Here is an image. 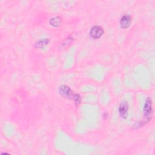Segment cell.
Wrapping results in <instances>:
<instances>
[{
	"label": "cell",
	"instance_id": "ba28073f",
	"mask_svg": "<svg viewBox=\"0 0 155 155\" xmlns=\"http://www.w3.org/2000/svg\"><path fill=\"white\" fill-rule=\"evenodd\" d=\"M73 100L74 101V103H75V105L76 106H78V105L80 104L81 102V96L79 94H77V93H75L74 94V96H73Z\"/></svg>",
	"mask_w": 155,
	"mask_h": 155
},
{
	"label": "cell",
	"instance_id": "3957f363",
	"mask_svg": "<svg viewBox=\"0 0 155 155\" xmlns=\"http://www.w3.org/2000/svg\"><path fill=\"white\" fill-rule=\"evenodd\" d=\"M103 33H104V30L102 27L99 25L93 26L90 31V36L94 39L99 38L103 35Z\"/></svg>",
	"mask_w": 155,
	"mask_h": 155
},
{
	"label": "cell",
	"instance_id": "5b68a950",
	"mask_svg": "<svg viewBox=\"0 0 155 155\" xmlns=\"http://www.w3.org/2000/svg\"><path fill=\"white\" fill-rule=\"evenodd\" d=\"M131 22V17L129 15H124L120 20V26L122 28H128Z\"/></svg>",
	"mask_w": 155,
	"mask_h": 155
},
{
	"label": "cell",
	"instance_id": "277c9868",
	"mask_svg": "<svg viewBox=\"0 0 155 155\" xmlns=\"http://www.w3.org/2000/svg\"><path fill=\"white\" fill-rule=\"evenodd\" d=\"M119 113L120 116L123 119H126L128 113V104L127 101H122L119 107Z\"/></svg>",
	"mask_w": 155,
	"mask_h": 155
},
{
	"label": "cell",
	"instance_id": "8992f818",
	"mask_svg": "<svg viewBox=\"0 0 155 155\" xmlns=\"http://www.w3.org/2000/svg\"><path fill=\"white\" fill-rule=\"evenodd\" d=\"M49 42H50V40L48 38L40 39L35 43V47L37 48H42L45 45H47L49 43Z\"/></svg>",
	"mask_w": 155,
	"mask_h": 155
},
{
	"label": "cell",
	"instance_id": "52a82bcc",
	"mask_svg": "<svg viewBox=\"0 0 155 155\" xmlns=\"http://www.w3.org/2000/svg\"><path fill=\"white\" fill-rule=\"evenodd\" d=\"M61 19L59 16H56V17L52 18L50 20V25L53 27H58L61 24Z\"/></svg>",
	"mask_w": 155,
	"mask_h": 155
},
{
	"label": "cell",
	"instance_id": "6da1fadb",
	"mask_svg": "<svg viewBox=\"0 0 155 155\" xmlns=\"http://www.w3.org/2000/svg\"><path fill=\"white\" fill-rule=\"evenodd\" d=\"M143 114L144 120L142 121V125H144L148 122L151 120L153 115V109H152V101L150 97L146 99L144 107H143Z\"/></svg>",
	"mask_w": 155,
	"mask_h": 155
},
{
	"label": "cell",
	"instance_id": "7a4b0ae2",
	"mask_svg": "<svg viewBox=\"0 0 155 155\" xmlns=\"http://www.w3.org/2000/svg\"><path fill=\"white\" fill-rule=\"evenodd\" d=\"M59 93L62 96L67 99H73L74 94L70 88L65 85H62L59 87Z\"/></svg>",
	"mask_w": 155,
	"mask_h": 155
}]
</instances>
